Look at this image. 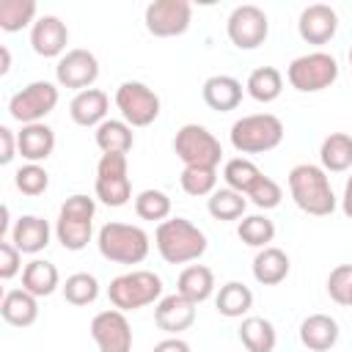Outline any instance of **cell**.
Returning a JSON list of instances; mask_svg holds the SVG:
<instances>
[{
    "instance_id": "6da1fadb",
    "label": "cell",
    "mask_w": 352,
    "mask_h": 352,
    "mask_svg": "<svg viewBox=\"0 0 352 352\" xmlns=\"http://www.w3.org/2000/svg\"><path fill=\"white\" fill-rule=\"evenodd\" d=\"M289 190H292L294 204H297L305 214L327 217V214H333V209H336V195H333L327 170L319 168V165H311V162L294 165V168L289 170Z\"/></svg>"
},
{
    "instance_id": "7a4b0ae2",
    "label": "cell",
    "mask_w": 352,
    "mask_h": 352,
    "mask_svg": "<svg viewBox=\"0 0 352 352\" xmlns=\"http://www.w3.org/2000/svg\"><path fill=\"white\" fill-rule=\"evenodd\" d=\"M157 250L168 264H187L206 253V236L187 217H170L157 226Z\"/></svg>"
},
{
    "instance_id": "3957f363",
    "label": "cell",
    "mask_w": 352,
    "mask_h": 352,
    "mask_svg": "<svg viewBox=\"0 0 352 352\" xmlns=\"http://www.w3.org/2000/svg\"><path fill=\"white\" fill-rule=\"evenodd\" d=\"M96 245L99 253L113 264H140L148 256V234L132 223H104Z\"/></svg>"
},
{
    "instance_id": "277c9868",
    "label": "cell",
    "mask_w": 352,
    "mask_h": 352,
    "mask_svg": "<svg viewBox=\"0 0 352 352\" xmlns=\"http://www.w3.org/2000/svg\"><path fill=\"white\" fill-rule=\"evenodd\" d=\"M283 140V121L272 113H253L242 116L231 126V146L242 154H264L280 146Z\"/></svg>"
},
{
    "instance_id": "5b68a950",
    "label": "cell",
    "mask_w": 352,
    "mask_h": 352,
    "mask_svg": "<svg viewBox=\"0 0 352 352\" xmlns=\"http://www.w3.org/2000/svg\"><path fill=\"white\" fill-rule=\"evenodd\" d=\"M94 214H96L94 198L80 195V192L66 198L60 212H58V223H55L58 242L66 250H82L94 234Z\"/></svg>"
},
{
    "instance_id": "8992f818",
    "label": "cell",
    "mask_w": 352,
    "mask_h": 352,
    "mask_svg": "<svg viewBox=\"0 0 352 352\" xmlns=\"http://www.w3.org/2000/svg\"><path fill=\"white\" fill-rule=\"evenodd\" d=\"M107 297L118 311H138L162 297V280L151 270H132L110 280Z\"/></svg>"
},
{
    "instance_id": "52a82bcc",
    "label": "cell",
    "mask_w": 352,
    "mask_h": 352,
    "mask_svg": "<svg viewBox=\"0 0 352 352\" xmlns=\"http://www.w3.org/2000/svg\"><path fill=\"white\" fill-rule=\"evenodd\" d=\"M173 151L184 168H217L223 160L220 140L201 124H184L173 138Z\"/></svg>"
},
{
    "instance_id": "ba28073f",
    "label": "cell",
    "mask_w": 352,
    "mask_h": 352,
    "mask_svg": "<svg viewBox=\"0 0 352 352\" xmlns=\"http://www.w3.org/2000/svg\"><path fill=\"white\" fill-rule=\"evenodd\" d=\"M286 77H289L292 88H297L302 94H316V91L330 88L338 80V63L327 52H308L289 63Z\"/></svg>"
},
{
    "instance_id": "9c48e42d",
    "label": "cell",
    "mask_w": 352,
    "mask_h": 352,
    "mask_svg": "<svg viewBox=\"0 0 352 352\" xmlns=\"http://www.w3.org/2000/svg\"><path fill=\"white\" fill-rule=\"evenodd\" d=\"M96 198L107 206H124L132 198L126 154H102L96 165Z\"/></svg>"
},
{
    "instance_id": "30bf717a",
    "label": "cell",
    "mask_w": 352,
    "mask_h": 352,
    "mask_svg": "<svg viewBox=\"0 0 352 352\" xmlns=\"http://www.w3.org/2000/svg\"><path fill=\"white\" fill-rule=\"evenodd\" d=\"M55 104H58V88L47 80H36L11 96L8 113L25 126V124H38L44 116L55 110Z\"/></svg>"
},
{
    "instance_id": "8fae6325",
    "label": "cell",
    "mask_w": 352,
    "mask_h": 352,
    "mask_svg": "<svg viewBox=\"0 0 352 352\" xmlns=\"http://www.w3.org/2000/svg\"><path fill=\"white\" fill-rule=\"evenodd\" d=\"M116 107L129 126H148L160 116V96L138 80H126L116 91Z\"/></svg>"
},
{
    "instance_id": "7c38bea8",
    "label": "cell",
    "mask_w": 352,
    "mask_h": 352,
    "mask_svg": "<svg viewBox=\"0 0 352 352\" xmlns=\"http://www.w3.org/2000/svg\"><path fill=\"white\" fill-rule=\"evenodd\" d=\"M146 30L157 38L182 36L190 28L192 6L187 0H154L146 6Z\"/></svg>"
},
{
    "instance_id": "4fadbf2b",
    "label": "cell",
    "mask_w": 352,
    "mask_h": 352,
    "mask_svg": "<svg viewBox=\"0 0 352 352\" xmlns=\"http://www.w3.org/2000/svg\"><path fill=\"white\" fill-rule=\"evenodd\" d=\"M226 30H228V38L234 47L239 50H256L258 44H264L267 33H270V22H267V14L258 8V6H236L226 22Z\"/></svg>"
},
{
    "instance_id": "5bb4252c",
    "label": "cell",
    "mask_w": 352,
    "mask_h": 352,
    "mask_svg": "<svg viewBox=\"0 0 352 352\" xmlns=\"http://www.w3.org/2000/svg\"><path fill=\"white\" fill-rule=\"evenodd\" d=\"M91 336H94L99 352H132V327H129L124 311H118V308L99 311L91 319Z\"/></svg>"
},
{
    "instance_id": "9a60e30c",
    "label": "cell",
    "mask_w": 352,
    "mask_h": 352,
    "mask_svg": "<svg viewBox=\"0 0 352 352\" xmlns=\"http://www.w3.org/2000/svg\"><path fill=\"white\" fill-rule=\"evenodd\" d=\"M96 77H99V60H96V55L88 52V50H80V47L77 50H69L58 60V66H55V80L63 88H77V94L85 91V88H91Z\"/></svg>"
},
{
    "instance_id": "2e32d148",
    "label": "cell",
    "mask_w": 352,
    "mask_h": 352,
    "mask_svg": "<svg viewBox=\"0 0 352 352\" xmlns=\"http://www.w3.org/2000/svg\"><path fill=\"white\" fill-rule=\"evenodd\" d=\"M297 30H300V38L308 41V44H327L338 30V16L330 6L314 3V6L302 8Z\"/></svg>"
},
{
    "instance_id": "e0dca14e",
    "label": "cell",
    "mask_w": 352,
    "mask_h": 352,
    "mask_svg": "<svg viewBox=\"0 0 352 352\" xmlns=\"http://www.w3.org/2000/svg\"><path fill=\"white\" fill-rule=\"evenodd\" d=\"M66 44H69V30H66V25L58 16L47 14V16H38L33 22V28H30V47H33L36 55H41V58H58L60 55L63 58Z\"/></svg>"
},
{
    "instance_id": "ac0fdd59",
    "label": "cell",
    "mask_w": 352,
    "mask_h": 352,
    "mask_svg": "<svg viewBox=\"0 0 352 352\" xmlns=\"http://www.w3.org/2000/svg\"><path fill=\"white\" fill-rule=\"evenodd\" d=\"M154 322L160 330H165L168 336H179L182 330H187L195 322V302L187 300L184 294H168L157 302L154 308Z\"/></svg>"
},
{
    "instance_id": "d6986e66",
    "label": "cell",
    "mask_w": 352,
    "mask_h": 352,
    "mask_svg": "<svg viewBox=\"0 0 352 352\" xmlns=\"http://www.w3.org/2000/svg\"><path fill=\"white\" fill-rule=\"evenodd\" d=\"M107 94L99 88H85L80 91L72 102H69V116L77 126H99L102 121H107Z\"/></svg>"
},
{
    "instance_id": "ffe728a7",
    "label": "cell",
    "mask_w": 352,
    "mask_h": 352,
    "mask_svg": "<svg viewBox=\"0 0 352 352\" xmlns=\"http://www.w3.org/2000/svg\"><path fill=\"white\" fill-rule=\"evenodd\" d=\"M300 341L311 352H327L338 341V322L327 314H311L300 324Z\"/></svg>"
},
{
    "instance_id": "44dd1931",
    "label": "cell",
    "mask_w": 352,
    "mask_h": 352,
    "mask_svg": "<svg viewBox=\"0 0 352 352\" xmlns=\"http://www.w3.org/2000/svg\"><path fill=\"white\" fill-rule=\"evenodd\" d=\"M204 102L217 113H228L242 102V82L231 74H214L204 82Z\"/></svg>"
},
{
    "instance_id": "7402d4cb",
    "label": "cell",
    "mask_w": 352,
    "mask_h": 352,
    "mask_svg": "<svg viewBox=\"0 0 352 352\" xmlns=\"http://www.w3.org/2000/svg\"><path fill=\"white\" fill-rule=\"evenodd\" d=\"M11 242L16 245L19 253H38L50 245V223L36 214H22L14 223Z\"/></svg>"
},
{
    "instance_id": "603a6c76",
    "label": "cell",
    "mask_w": 352,
    "mask_h": 352,
    "mask_svg": "<svg viewBox=\"0 0 352 352\" xmlns=\"http://www.w3.org/2000/svg\"><path fill=\"white\" fill-rule=\"evenodd\" d=\"M16 146H19V154L28 162H41L55 148V132L41 121L38 124H25L22 132L16 135Z\"/></svg>"
},
{
    "instance_id": "cb8c5ba5",
    "label": "cell",
    "mask_w": 352,
    "mask_h": 352,
    "mask_svg": "<svg viewBox=\"0 0 352 352\" xmlns=\"http://www.w3.org/2000/svg\"><path fill=\"white\" fill-rule=\"evenodd\" d=\"M0 314L14 327H30L38 319V297H33L25 289H11L3 294Z\"/></svg>"
},
{
    "instance_id": "d4e9b609",
    "label": "cell",
    "mask_w": 352,
    "mask_h": 352,
    "mask_svg": "<svg viewBox=\"0 0 352 352\" xmlns=\"http://www.w3.org/2000/svg\"><path fill=\"white\" fill-rule=\"evenodd\" d=\"M289 275V256L280 248H261L253 258V278L261 286H278Z\"/></svg>"
},
{
    "instance_id": "484cf974",
    "label": "cell",
    "mask_w": 352,
    "mask_h": 352,
    "mask_svg": "<svg viewBox=\"0 0 352 352\" xmlns=\"http://www.w3.org/2000/svg\"><path fill=\"white\" fill-rule=\"evenodd\" d=\"M58 283H60V275H58V267L52 261L33 258L22 270V289L30 292L33 297H50L58 289Z\"/></svg>"
},
{
    "instance_id": "4316f807",
    "label": "cell",
    "mask_w": 352,
    "mask_h": 352,
    "mask_svg": "<svg viewBox=\"0 0 352 352\" xmlns=\"http://www.w3.org/2000/svg\"><path fill=\"white\" fill-rule=\"evenodd\" d=\"M176 292L198 305V302L212 297V292H214V272L209 267H204V264H190V267L182 270Z\"/></svg>"
},
{
    "instance_id": "83f0119b",
    "label": "cell",
    "mask_w": 352,
    "mask_h": 352,
    "mask_svg": "<svg viewBox=\"0 0 352 352\" xmlns=\"http://www.w3.org/2000/svg\"><path fill=\"white\" fill-rule=\"evenodd\" d=\"M135 138H132V126L126 121L118 118H107L96 126V146L102 148V154H126L132 148Z\"/></svg>"
},
{
    "instance_id": "f1b7e54d",
    "label": "cell",
    "mask_w": 352,
    "mask_h": 352,
    "mask_svg": "<svg viewBox=\"0 0 352 352\" xmlns=\"http://www.w3.org/2000/svg\"><path fill=\"white\" fill-rule=\"evenodd\" d=\"M319 160H322V168L324 170H333V173H341V170L352 168V138L346 132L327 135L322 140Z\"/></svg>"
},
{
    "instance_id": "f546056e",
    "label": "cell",
    "mask_w": 352,
    "mask_h": 352,
    "mask_svg": "<svg viewBox=\"0 0 352 352\" xmlns=\"http://www.w3.org/2000/svg\"><path fill=\"white\" fill-rule=\"evenodd\" d=\"M239 338H242V344H245L248 352H272L275 349V341H278L272 322H267L264 316H248V319H242Z\"/></svg>"
},
{
    "instance_id": "4dcf8cb0",
    "label": "cell",
    "mask_w": 352,
    "mask_h": 352,
    "mask_svg": "<svg viewBox=\"0 0 352 352\" xmlns=\"http://www.w3.org/2000/svg\"><path fill=\"white\" fill-rule=\"evenodd\" d=\"M245 88H248V94H250L256 102L267 104V102H275V99L280 96V91H283V77H280V72H278L275 66H258V69L250 72Z\"/></svg>"
},
{
    "instance_id": "1f68e13d",
    "label": "cell",
    "mask_w": 352,
    "mask_h": 352,
    "mask_svg": "<svg viewBox=\"0 0 352 352\" xmlns=\"http://www.w3.org/2000/svg\"><path fill=\"white\" fill-rule=\"evenodd\" d=\"M214 305L228 319L245 316L250 311V305H253V292L245 283H239V280H228L226 286H220V292L214 297Z\"/></svg>"
},
{
    "instance_id": "d6a6232c",
    "label": "cell",
    "mask_w": 352,
    "mask_h": 352,
    "mask_svg": "<svg viewBox=\"0 0 352 352\" xmlns=\"http://www.w3.org/2000/svg\"><path fill=\"white\" fill-rule=\"evenodd\" d=\"M245 206H248V201L242 198V192H236L231 187L214 190L209 195V204H206V209L214 220H236V217H242Z\"/></svg>"
},
{
    "instance_id": "836d02e7",
    "label": "cell",
    "mask_w": 352,
    "mask_h": 352,
    "mask_svg": "<svg viewBox=\"0 0 352 352\" xmlns=\"http://www.w3.org/2000/svg\"><path fill=\"white\" fill-rule=\"evenodd\" d=\"M36 16V0H3L0 3V28L6 33H16L30 25Z\"/></svg>"
},
{
    "instance_id": "e575fe53",
    "label": "cell",
    "mask_w": 352,
    "mask_h": 352,
    "mask_svg": "<svg viewBox=\"0 0 352 352\" xmlns=\"http://www.w3.org/2000/svg\"><path fill=\"white\" fill-rule=\"evenodd\" d=\"M236 234L250 248H270V242L275 236V223L270 217H264V214H250V217L239 220Z\"/></svg>"
},
{
    "instance_id": "d590c367",
    "label": "cell",
    "mask_w": 352,
    "mask_h": 352,
    "mask_svg": "<svg viewBox=\"0 0 352 352\" xmlns=\"http://www.w3.org/2000/svg\"><path fill=\"white\" fill-rule=\"evenodd\" d=\"M258 176H261V170H258L250 160H245V157L228 160V162H226V168H223V179H226V184H228L231 190L242 192V195H248V192H250V187L256 184V179H258Z\"/></svg>"
},
{
    "instance_id": "8d00e7d4",
    "label": "cell",
    "mask_w": 352,
    "mask_h": 352,
    "mask_svg": "<svg viewBox=\"0 0 352 352\" xmlns=\"http://www.w3.org/2000/svg\"><path fill=\"white\" fill-rule=\"evenodd\" d=\"M63 297L72 305H91L99 297V280L88 272H74L63 283Z\"/></svg>"
},
{
    "instance_id": "74e56055",
    "label": "cell",
    "mask_w": 352,
    "mask_h": 352,
    "mask_svg": "<svg viewBox=\"0 0 352 352\" xmlns=\"http://www.w3.org/2000/svg\"><path fill=\"white\" fill-rule=\"evenodd\" d=\"M135 212L140 220H165L170 214V198L162 190H143L135 198Z\"/></svg>"
},
{
    "instance_id": "f35d334b",
    "label": "cell",
    "mask_w": 352,
    "mask_h": 352,
    "mask_svg": "<svg viewBox=\"0 0 352 352\" xmlns=\"http://www.w3.org/2000/svg\"><path fill=\"white\" fill-rule=\"evenodd\" d=\"M179 182L187 195H212L217 184V168H184Z\"/></svg>"
},
{
    "instance_id": "ab89813d",
    "label": "cell",
    "mask_w": 352,
    "mask_h": 352,
    "mask_svg": "<svg viewBox=\"0 0 352 352\" xmlns=\"http://www.w3.org/2000/svg\"><path fill=\"white\" fill-rule=\"evenodd\" d=\"M14 184L22 195H41L50 187V173L38 162H28L14 173Z\"/></svg>"
},
{
    "instance_id": "60d3db41",
    "label": "cell",
    "mask_w": 352,
    "mask_h": 352,
    "mask_svg": "<svg viewBox=\"0 0 352 352\" xmlns=\"http://www.w3.org/2000/svg\"><path fill=\"white\" fill-rule=\"evenodd\" d=\"M248 198H250L258 209H275V206L280 204V198H283V190H280V184H278L275 179H270V176L261 173V176L256 179V184L250 187Z\"/></svg>"
},
{
    "instance_id": "b9f144b4",
    "label": "cell",
    "mask_w": 352,
    "mask_h": 352,
    "mask_svg": "<svg viewBox=\"0 0 352 352\" xmlns=\"http://www.w3.org/2000/svg\"><path fill=\"white\" fill-rule=\"evenodd\" d=\"M349 289H352V264H338V267L330 272V278H327V294H330L338 305H346Z\"/></svg>"
},
{
    "instance_id": "7bdbcfd3",
    "label": "cell",
    "mask_w": 352,
    "mask_h": 352,
    "mask_svg": "<svg viewBox=\"0 0 352 352\" xmlns=\"http://www.w3.org/2000/svg\"><path fill=\"white\" fill-rule=\"evenodd\" d=\"M22 270V253L16 250L14 242H0V278L11 280Z\"/></svg>"
},
{
    "instance_id": "ee69618b",
    "label": "cell",
    "mask_w": 352,
    "mask_h": 352,
    "mask_svg": "<svg viewBox=\"0 0 352 352\" xmlns=\"http://www.w3.org/2000/svg\"><path fill=\"white\" fill-rule=\"evenodd\" d=\"M19 146H16V138L8 126H0V165H8L14 157H16Z\"/></svg>"
},
{
    "instance_id": "f6af8a7d",
    "label": "cell",
    "mask_w": 352,
    "mask_h": 352,
    "mask_svg": "<svg viewBox=\"0 0 352 352\" xmlns=\"http://www.w3.org/2000/svg\"><path fill=\"white\" fill-rule=\"evenodd\" d=\"M151 352H190V344H187V341H182V338H176V336H170V338L160 341Z\"/></svg>"
},
{
    "instance_id": "bcb514c9",
    "label": "cell",
    "mask_w": 352,
    "mask_h": 352,
    "mask_svg": "<svg viewBox=\"0 0 352 352\" xmlns=\"http://www.w3.org/2000/svg\"><path fill=\"white\" fill-rule=\"evenodd\" d=\"M341 209H344V214L352 220V176L346 179V187H344V198H341Z\"/></svg>"
},
{
    "instance_id": "7dc6e473",
    "label": "cell",
    "mask_w": 352,
    "mask_h": 352,
    "mask_svg": "<svg viewBox=\"0 0 352 352\" xmlns=\"http://www.w3.org/2000/svg\"><path fill=\"white\" fill-rule=\"evenodd\" d=\"M8 69H11V52L8 47H0V74H8Z\"/></svg>"
},
{
    "instance_id": "c3c4849f",
    "label": "cell",
    "mask_w": 352,
    "mask_h": 352,
    "mask_svg": "<svg viewBox=\"0 0 352 352\" xmlns=\"http://www.w3.org/2000/svg\"><path fill=\"white\" fill-rule=\"evenodd\" d=\"M6 231H8V206H3L0 212V239L6 236Z\"/></svg>"
},
{
    "instance_id": "681fc988",
    "label": "cell",
    "mask_w": 352,
    "mask_h": 352,
    "mask_svg": "<svg viewBox=\"0 0 352 352\" xmlns=\"http://www.w3.org/2000/svg\"><path fill=\"white\" fill-rule=\"evenodd\" d=\"M346 305H352V289H349V300H346Z\"/></svg>"
},
{
    "instance_id": "f907efd6",
    "label": "cell",
    "mask_w": 352,
    "mask_h": 352,
    "mask_svg": "<svg viewBox=\"0 0 352 352\" xmlns=\"http://www.w3.org/2000/svg\"><path fill=\"white\" fill-rule=\"evenodd\" d=\"M349 66H352V47H349Z\"/></svg>"
}]
</instances>
